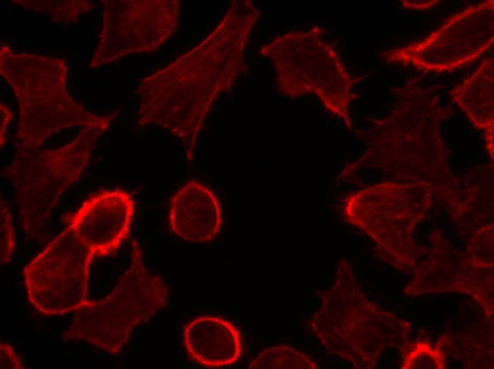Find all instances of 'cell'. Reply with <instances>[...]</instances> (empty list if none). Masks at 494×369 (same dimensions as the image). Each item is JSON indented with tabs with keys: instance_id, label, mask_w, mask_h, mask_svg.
<instances>
[{
	"instance_id": "2",
	"label": "cell",
	"mask_w": 494,
	"mask_h": 369,
	"mask_svg": "<svg viewBox=\"0 0 494 369\" xmlns=\"http://www.w3.org/2000/svg\"><path fill=\"white\" fill-rule=\"evenodd\" d=\"M131 265L105 299L89 300L76 313L64 341H83L109 353L128 342L133 328L148 320L168 299V287L146 268L137 241H132Z\"/></svg>"
},
{
	"instance_id": "3",
	"label": "cell",
	"mask_w": 494,
	"mask_h": 369,
	"mask_svg": "<svg viewBox=\"0 0 494 369\" xmlns=\"http://www.w3.org/2000/svg\"><path fill=\"white\" fill-rule=\"evenodd\" d=\"M94 257L67 225L23 270L30 302L48 316L79 309L89 301L87 283Z\"/></svg>"
},
{
	"instance_id": "11",
	"label": "cell",
	"mask_w": 494,
	"mask_h": 369,
	"mask_svg": "<svg viewBox=\"0 0 494 369\" xmlns=\"http://www.w3.org/2000/svg\"><path fill=\"white\" fill-rule=\"evenodd\" d=\"M0 365L1 369L24 368L21 359L16 355L13 348L9 344L2 341L0 343Z\"/></svg>"
},
{
	"instance_id": "9",
	"label": "cell",
	"mask_w": 494,
	"mask_h": 369,
	"mask_svg": "<svg viewBox=\"0 0 494 369\" xmlns=\"http://www.w3.org/2000/svg\"><path fill=\"white\" fill-rule=\"evenodd\" d=\"M250 369H317V364L304 353L290 346L270 347L261 352Z\"/></svg>"
},
{
	"instance_id": "1",
	"label": "cell",
	"mask_w": 494,
	"mask_h": 369,
	"mask_svg": "<svg viewBox=\"0 0 494 369\" xmlns=\"http://www.w3.org/2000/svg\"><path fill=\"white\" fill-rule=\"evenodd\" d=\"M111 117H103L72 143L57 150L18 147L4 172L14 187L23 228L30 238L43 241L45 224L61 195L81 177L96 138Z\"/></svg>"
},
{
	"instance_id": "10",
	"label": "cell",
	"mask_w": 494,
	"mask_h": 369,
	"mask_svg": "<svg viewBox=\"0 0 494 369\" xmlns=\"http://www.w3.org/2000/svg\"><path fill=\"white\" fill-rule=\"evenodd\" d=\"M15 246L12 218L9 205L0 197V262L1 265L7 263L13 254Z\"/></svg>"
},
{
	"instance_id": "8",
	"label": "cell",
	"mask_w": 494,
	"mask_h": 369,
	"mask_svg": "<svg viewBox=\"0 0 494 369\" xmlns=\"http://www.w3.org/2000/svg\"><path fill=\"white\" fill-rule=\"evenodd\" d=\"M183 343L190 357L208 368L236 363L242 352L241 335L229 321L216 316L194 319L184 329Z\"/></svg>"
},
{
	"instance_id": "5",
	"label": "cell",
	"mask_w": 494,
	"mask_h": 369,
	"mask_svg": "<svg viewBox=\"0 0 494 369\" xmlns=\"http://www.w3.org/2000/svg\"><path fill=\"white\" fill-rule=\"evenodd\" d=\"M320 296L322 304L308 322L309 330L329 352L368 361L375 345L369 309L351 287L343 285L340 275L337 285Z\"/></svg>"
},
{
	"instance_id": "4",
	"label": "cell",
	"mask_w": 494,
	"mask_h": 369,
	"mask_svg": "<svg viewBox=\"0 0 494 369\" xmlns=\"http://www.w3.org/2000/svg\"><path fill=\"white\" fill-rule=\"evenodd\" d=\"M493 8L491 0L468 6L446 19L425 39L385 55L391 61L435 72L471 62L493 44Z\"/></svg>"
},
{
	"instance_id": "6",
	"label": "cell",
	"mask_w": 494,
	"mask_h": 369,
	"mask_svg": "<svg viewBox=\"0 0 494 369\" xmlns=\"http://www.w3.org/2000/svg\"><path fill=\"white\" fill-rule=\"evenodd\" d=\"M135 203L121 189L101 191L86 199L66 222L94 257L113 255L130 234Z\"/></svg>"
},
{
	"instance_id": "7",
	"label": "cell",
	"mask_w": 494,
	"mask_h": 369,
	"mask_svg": "<svg viewBox=\"0 0 494 369\" xmlns=\"http://www.w3.org/2000/svg\"><path fill=\"white\" fill-rule=\"evenodd\" d=\"M222 222L221 206L206 186L190 180L171 198L169 224L179 238L192 243H204L218 234Z\"/></svg>"
},
{
	"instance_id": "12",
	"label": "cell",
	"mask_w": 494,
	"mask_h": 369,
	"mask_svg": "<svg viewBox=\"0 0 494 369\" xmlns=\"http://www.w3.org/2000/svg\"><path fill=\"white\" fill-rule=\"evenodd\" d=\"M1 144L2 145L3 140H4L5 129L8 122L10 121L11 115L9 111L5 109L1 108Z\"/></svg>"
}]
</instances>
